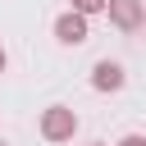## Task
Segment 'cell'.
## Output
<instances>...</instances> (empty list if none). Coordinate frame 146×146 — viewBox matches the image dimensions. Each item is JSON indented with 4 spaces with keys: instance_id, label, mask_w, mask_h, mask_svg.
I'll return each mask as SVG.
<instances>
[{
    "instance_id": "6da1fadb",
    "label": "cell",
    "mask_w": 146,
    "mask_h": 146,
    "mask_svg": "<svg viewBox=\"0 0 146 146\" xmlns=\"http://www.w3.org/2000/svg\"><path fill=\"white\" fill-rule=\"evenodd\" d=\"M36 128H41L46 141H73V132H78V114H73L68 105H46Z\"/></svg>"
},
{
    "instance_id": "7a4b0ae2",
    "label": "cell",
    "mask_w": 146,
    "mask_h": 146,
    "mask_svg": "<svg viewBox=\"0 0 146 146\" xmlns=\"http://www.w3.org/2000/svg\"><path fill=\"white\" fill-rule=\"evenodd\" d=\"M87 36H91V18H87V14L68 9V14L55 18V41H59V46H82Z\"/></svg>"
},
{
    "instance_id": "3957f363",
    "label": "cell",
    "mask_w": 146,
    "mask_h": 146,
    "mask_svg": "<svg viewBox=\"0 0 146 146\" xmlns=\"http://www.w3.org/2000/svg\"><path fill=\"white\" fill-rule=\"evenodd\" d=\"M105 14H110V23H114L119 32H137V27H146V5H141V0H110Z\"/></svg>"
},
{
    "instance_id": "277c9868",
    "label": "cell",
    "mask_w": 146,
    "mask_h": 146,
    "mask_svg": "<svg viewBox=\"0 0 146 146\" xmlns=\"http://www.w3.org/2000/svg\"><path fill=\"white\" fill-rule=\"evenodd\" d=\"M123 82H128V73H123L119 59H96V68H91V87L96 91H123Z\"/></svg>"
},
{
    "instance_id": "5b68a950",
    "label": "cell",
    "mask_w": 146,
    "mask_h": 146,
    "mask_svg": "<svg viewBox=\"0 0 146 146\" xmlns=\"http://www.w3.org/2000/svg\"><path fill=\"white\" fill-rule=\"evenodd\" d=\"M68 5H73L78 14H87V18H91V14H105V5H110V0H68Z\"/></svg>"
},
{
    "instance_id": "8992f818",
    "label": "cell",
    "mask_w": 146,
    "mask_h": 146,
    "mask_svg": "<svg viewBox=\"0 0 146 146\" xmlns=\"http://www.w3.org/2000/svg\"><path fill=\"white\" fill-rule=\"evenodd\" d=\"M119 146H146V137H141V132H128V137H123Z\"/></svg>"
},
{
    "instance_id": "52a82bcc",
    "label": "cell",
    "mask_w": 146,
    "mask_h": 146,
    "mask_svg": "<svg viewBox=\"0 0 146 146\" xmlns=\"http://www.w3.org/2000/svg\"><path fill=\"white\" fill-rule=\"evenodd\" d=\"M5 68H9V55H5V46H0V73H5Z\"/></svg>"
},
{
    "instance_id": "ba28073f",
    "label": "cell",
    "mask_w": 146,
    "mask_h": 146,
    "mask_svg": "<svg viewBox=\"0 0 146 146\" xmlns=\"http://www.w3.org/2000/svg\"><path fill=\"white\" fill-rule=\"evenodd\" d=\"M91 146H105V141H91Z\"/></svg>"
},
{
    "instance_id": "9c48e42d",
    "label": "cell",
    "mask_w": 146,
    "mask_h": 146,
    "mask_svg": "<svg viewBox=\"0 0 146 146\" xmlns=\"http://www.w3.org/2000/svg\"><path fill=\"white\" fill-rule=\"evenodd\" d=\"M0 146H5V141H0Z\"/></svg>"
}]
</instances>
